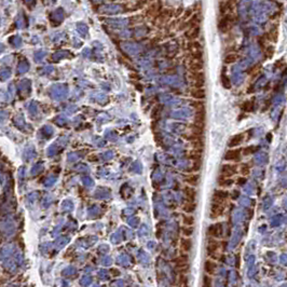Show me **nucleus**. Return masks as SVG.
Here are the masks:
<instances>
[{
  "instance_id": "f257e3e1",
  "label": "nucleus",
  "mask_w": 287,
  "mask_h": 287,
  "mask_svg": "<svg viewBox=\"0 0 287 287\" xmlns=\"http://www.w3.org/2000/svg\"><path fill=\"white\" fill-rule=\"evenodd\" d=\"M223 209H225V205L221 202H216V201H212L211 205V212H209V215L212 218H218L223 214Z\"/></svg>"
},
{
  "instance_id": "f03ea898",
  "label": "nucleus",
  "mask_w": 287,
  "mask_h": 287,
  "mask_svg": "<svg viewBox=\"0 0 287 287\" xmlns=\"http://www.w3.org/2000/svg\"><path fill=\"white\" fill-rule=\"evenodd\" d=\"M222 231H223L222 225L220 222H217L214 223V225H211L209 227V229H207V235L209 238H220L222 235Z\"/></svg>"
},
{
  "instance_id": "7ed1b4c3",
  "label": "nucleus",
  "mask_w": 287,
  "mask_h": 287,
  "mask_svg": "<svg viewBox=\"0 0 287 287\" xmlns=\"http://www.w3.org/2000/svg\"><path fill=\"white\" fill-rule=\"evenodd\" d=\"M192 83L194 87H203L205 84V74L204 72L201 71H192L191 74Z\"/></svg>"
},
{
  "instance_id": "20e7f679",
  "label": "nucleus",
  "mask_w": 287,
  "mask_h": 287,
  "mask_svg": "<svg viewBox=\"0 0 287 287\" xmlns=\"http://www.w3.org/2000/svg\"><path fill=\"white\" fill-rule=\"evenodd\" d=\"M219 248V243L217 242L215 240V238H211L209 240V242H207V245H206V253L207 255L209 256V257H213L216 259V254H217V251H218Z\"/></svg>"
},
{
  "instance_id": "39448f33",
  "label": "nucleus",
  "mask_w": 287,
  "mask_h": 287,
  "mask_svg": "<svg viewBox=\"0 0 287 287\" xmlns=\"http://www.w3.org/2000/svg\"><path fill=\"white\" fill-rule=\"evenodd\" d=\"M238 173V166L232 165V164H225L220 168V176L221 177H231Z\"/></svg>"
},
{
  "instance_id": "423d86ee",
  "label": "nucleus",
  "mask_w": 287,
  "mask_h": 287,
  "mask_svg": "<svg viewBox=\"0 0 287 287\" xmlns=\"http://www.w3.org/2000/svg\"><path fill=\"white\" fill-rule=\"evenodd\" d=\"M205 119H206V112H205V108L199 109L196 111V116H194V122L196 125L200 126V128L204 129L205 126Z\"/></svg>"
},
{
  "instance_id": "0eeeda50",
  "label": "nucleus",
  "mask_w": 287,
  "mask_h": 287,
  "mask_svg": "<svg viewBox=\"0 0 287 287\" xmlns=\"http://www.w3.org/2000/svg\"><path fill=\"white\" fill-rule=\"evenodd\" d=\"M192 240L190 238V236H185V238H181L180 240V249L183 253H190V251L192 249Z\"/></svg>"
},
{
  "instance_id": "6e6552de",
  "label": "nucleus",
  "mask_w": 287,
  "mask_h": 287,
  "mask_svg": "<svg viewBox=\"0 0 287 287\" xmlns=\"http://www.w3.org/2000/svg\"><path fill=\"white\" fill-rule=\"evenodd\" d=\"M228 196H229V193H228V191H226V190H216L213 194L212 201L225 203V201L228 199Z\"/></svg>"
},
{
  "instance_id": "1a4fd4ad",
  "label": "nucleus",
  "mask_w": 287,
  "mask_h": 287,
  "mask_svg": "<svg viewBox=\"0 0 287 287\" xmlns=\"http://www.w3.org/2000/svg\"><path fill=\"white\" fill-rule=\"evenodd\" d=\"M184 193H185V196L187 199V201H192V202H196V191L192 186H186L184 188Z\"/></svg>"
},
{
  "instance_id": "9d476101",
  "label": "nucleus",
  "mask_w": 287,
  "mask_h": 287,
  "mask_svg": "<svg viewBox=\"0 0 287 287\" xmlns=\"http://www.w3.org/2000/svg\"><path fill=\"white\" fill-rule=\"evenodd\" d=\"M241 157V150L238 149H232V150H228L225 154V160L227 161H238L240 160Z\"/></svg>"
},
{
  "instance_id": "9b49d317",
  "label": "nucleus",
  "mask_w": 287,
  "mask_h": 287,
  "mask_svg": "<svg viewBox=\"0 0 287 287\" xmlns=\"http://www.w3.org/2000/svg\"><path fill=\"white\" fill-rule=\"evenodd\" d=\"M217 270V264L216 262L214 261V260H211V259H207L206 261H205L204 264V271L206 274H209V275H213L215 274Z\"/></svg>"
},
{
  "instance_id": "f8f14e48",
  "label": "nucleus",
  "mask_w": 287,
  "mask_h": 287,
  "mask_svg": "<svg viewBox=\"0 0 287 287\" xmlns=\"http://www.w3.org/2000/svg\"><path fill=\"white\" fill-rule=\"evenodd\" d=\"M191 96L196 100H202L206 97V92L203 87H194L191 91Z\"/></svg>"
},
{
  "instance_id": "ddd939ff",
  "label": "nucleus",
  "mask_w": 287,
  "mask_h": 287,
  "mask_svg": "<svg viewBox=\"0 0 287 287\" xmlns=\"http://www.w3.org/2000/svg\"><path fill=\"white\" fill-rule=\"evenodd\" d=\"M199 179H200V176H199V175L189 174V175H186L184 180H185V183L187 184V185L194 187V186H196L199 184Z\"/></svg>"
},
{
  "instance_id": "4468645a",
  "label": "nucleus",
  "mask_w": 287,
  "mask_h": 287,
  "mask_svg": "<svg viewBox=\"0 0 287 287\" xmlns=\"http://www.w3.org/2000/svg\"><path fill=\"white\" fill-rule=\"evenodd\" d=\"M200 35V26H194V27H190L189 30L186 32V37L189 40H194L196 39Z\"/></svg>"
},
{
  "instance_id": "2eb2a0df",
  "label": "nucleus",
  "mask_w": 287,
  "mask_h": 287,
  "mask_svg": "<svg viewBox=\"0 0 287 287\" xmlns=\"http://www.w3.org/2000/svg\"><path fill=\"white\" fill-rule=\"evenodd\" d=\"M243 139H244V135L243 134H236V135H234V136H232L231 138H230L228 145H229L230 148H233V147L238 146V145L243 141Z\"/></svg>"
},
{
  "instance_id": "dca6fc26",
  "label": "nucleus",
  "mask_w": 287,
  "mask_h": 287,
  "mask_svg": "<svg viewBox=\"0 0 287 287\" xmlns=\"http://www.w3.org/2000/svg\"><path fill=\"white\" fill-rule=\"evenodd\" d=\"M190 69L191 71H201L203 69V62L202 60H196L193 58L191 63H190Z\"/></svg>"
},
{
  "instance_id": "f3484780",
  "label": "nucleus",
  "mask_w": 287,
  "mask_h": 287,
  "mask_svg": "<svg viewBox=\"0 0 287 287\" xmlns=\"http://www.w3.org/2000/svg\"><path fill=\"white\" fill-rule=\"evenodd\" d=\"M196 202H192V201H187L183 206V211L188 214H192L196 211Z\"/></svg>"
},
{
  "instance_id": "a211bd4d",
  "label": "nucleus",
  "mask_w": 287,
  "mask_h": 287,
  "mask_svg": "<svg viewBox=\"0 0 287 287\" xmlns=\"http://www.w3.org/2000/svg\"><path fill=\"white\" fill-rule=\"evenodd\" d=\"M188 261H189V257H188L187 253L180 254V256H178V257H176L174 260H173V262L175 264V266H177V264H188Z\"/></svg>"
},
{
  "instance_id": "6ab92c4d",
  "label": "nucleus",
  "mask_w": 287,
  "mask_h": 287,
  "mask_svg": "<svg viewBox=\"0 0 287 287\" xmlns=\"http://www.w3.org/2000/svg\"><path fill=\"white\" fill-rule=\"evenodd\" d=\"M188 158H189L190 160H193V161H201V160H202V151L193 149V150H191L189 152Z\"/></svg>"
},
{
  "instance_id": "aec40b11",
  "label": "nucleus",
  "mask_w": 287,
  "mask_h": 287,
  "mask_svg": "<svg viewBox=\"0 0 287 287\" xmlns=\"http://www.w3.org/2000/svg\"><path fill=\"white\" fill-rule=\"evenodd\" d=\"M266 38L268 40L272 41V42H275L277 40V27H273L269 30V32L267 34Z\"/></svg>"
},
{
  "instance_id": "412c9836",
  "label": "nucleus",
  "mask_w": 287,
  "mask_h": 287,
  "mask_svg": "<svg viewBox=\"0 0 287 287\" xmlns=\"http://www.w3.org/2000/svg\"><path fill=\"white\" fill-rule=\"evenodd\" d=\"M233 179H231L230 177H221L219 178L218 180V184L219 186H221V187H230L231 185H233Z\"/></svg>"
},
{
  "instance_id": "4be33fe9",
  "label": "nucleus",
  "mask_w": 287,
  "mask_h": 287,
  "mask_svg": "<svg viewBox=\"0 0 287 287\" xmlns=\"http://www.w3.org/2000/svg\"><path fill=\"white\" fill-rule=\"evenodd\" d=\"M183 223L185 226H193L194 225V217L191 214L186 213L183 215Z\"/></svg>"
},
{
  "instance_id": "5701e85b",
  "label": "nucleus",
  "mask_w": 287,
  "mask_h": 287,
  "mask_svg": "<svg viewBox=\"0 0 287 287\" xmlns=\"http://www.w3.org/2000/svg\"><path fill=\"white\" fill-rule=\"evenodd\" d=\"M221 84H222V87H225V89H227V90L231 89V81H230L229 77L226 76L225 74H221Z\"/></svg>"
},
{
  "instance_id": "b1692460",
  "label": "nucleus",
  "mask_w": 287,
  "mask_h": 287,
  "mask_svg": "<svg viewBox=\"0 0 287 287\" xmlns=\"http://www.w3.org/2000/svg\"><path fill=\"white\" fill-rule=\"evenodd\" d=\"M181 232H183L184 236H191L194 232V229L192 226H185L184 225L183 229H181Z\"/></svg>"
},
{
  "instance_id": "393cba45",
  "label": "nucleus",
  "mask_w": 287,
  "mask_h": 287,
  "mask_svg": "<svg viewBox=\"0 0 287 287\" xmlns=\"http://www.w3.org/2000/svg\"><path fill=\"white\" fill-rule=\"evenodd\" d=\"M162 110H163V107H162L161 105H158V106H155L154 108H153V110H152V113H151V116H152V119H158V118L161 116Z\"/></svg>"
},
{
  "instance_id": "a878e982",
  "label": "nucleus",
  "mask_w": 287,
  "mask_h": 287,
  "mask_svg": "<svg viewBox=\"0 0 287 287\" xmlns=\"http://www.w3.org/2000/svg\"><path fill=\"white\" fill-rule=\"evenodd\" d=\"M236 60H238V55L235 53H229L226 55L225 63L226 64H232V63L236 62Z\"/></svg>"
},
{
  "instance_id": "bb28decb",
  "label": "nucleus",
  "mask_w": 287,
  "mask_h": 287,
  "mask_svg": "<svg viewBox=\"0 0 287 287\" xmlns=\"http://www.w3.org/2000/svg\"><path fill=\"white\" fill-rule=\"evenodd\" d=\"M175 268H176V270L179 273H187L189 271L190 267L189 264H177V266H175Z\"/></svg>"
},
{
  "instance_id": "cd10ccee",
  "label": "nucleus",
  "mask_w": 287,
  "mask_h": 287,
  "mask_svg": "<svg viewBox=\"0 0 287 287\" xmlns=\"http://www.w3.org/2000/svg\"><path fill=\"white\" fill-rule=\"evenodd\" d=\"M240 172H241V174H242V176L246 177V176H248L249 173H251V167H249L247 164H243L240 168Z\"/></svg>"
},
{
  "instance_id": "c85d7f7f",
  "label": "nucleus",
  "mask_w": 287,
  "mask_h": 287,
  "mask_svg": "<svg viewBox=\"0 0 287 287\" xmlns=\"http://www.w3.org/2000/svg\"><path fill=\"white\" fill-rule=\"evenodd\" d=\"M257 149H258V147H256V146H249V147H247V148H245L244 150H243V154L244 155L251 154V153L256 152Z\"/></svg>"
},
{
  "instance_id": "c756f323",
  "label": "nucleus",
  "mask_w": 287,
  "mask_h": 287,
  "mask_svg": "<svg viewBox=\"0 0 287 287\" xmlns=\"http://www.w3.org/2000/svg\"><path fill=\"white\" fill-rule=\"evenodd\" d=\"M179 285L180 286L188 285V277L185 273H180V276H179Z\"/></svg>"
},
{
  "instance_id": "7c9ffc66",
  "label": "nucleus",
  "mask_w": 287,
  "mask_h": 287,
  "mask_svg": "<svg viewBox=\"0 0 287 287\" xmlns=\"http://www.w3.org/2000/svg\"><path fill=\"white\" fill-rule=\"evenodd\" d=\"M204 287H211L212 286V277L209 276V274H206L204 275V277H203V284H202Z\"/></svg>"
},
{
  "instance_id": "2f4dec72",
  "label": "nucleus",
  "mask_w": 287,
  "mask_h": 287,
  "mask_svg": "<svg viewBox=\"0 0 287 287\" xmlns=\"http://www.w3.org/2000/svg\"><path fill=\"white\" fill-rule=\"evenodd\" d=\"M242 109L244 111H251V109H253V104H251V102H245L244 104L242 105Z\"/></svg>"
},
{
  "instance_id": "473e14b6",
  "label": "nucleus",
  "mask_w": 287,
  "mask_h": 287,
  "mask_svg": "<svg viewBox=\"0 0 287 287\" xmlns=\"http://www.w3.org/2000/svg\"><path fill=\"white\" fill-rule=\"evenodd\" d=\"M273 53H274V48L271 47V45L267 47V49H266V55H267V57H272Z\"/></svg>"
},
{
  "instance_id": "72a5a7b5",
  "label": "nucleus",
  "mask_w": 287,
  "mask_h": 287,
  "mask_svg": "<svg viewBox=\"0 0 287 287\" xmlns=\"http://www.w3.org/2000/svg\"><path fill=\"white\" fill-rule=\"evenodd\" d=\"M246 184V177L245 176H242L240 177V178H238V180H236V185L238 186H243Z\"/></svg>"
},
{
  "instance_id": "f704fd0d",
  "label": "nucleus",
  "mask_w": 287,
  "mask_h": 287,
  "mask_svg": "<svg viewBox=\"0 0 287 287\" xmlns=\"http://www.w3.org/2000/svg\"><path fill=\"white\" fill-rule=\"evenodd\" d=\"M201 168V161H194L193 163V171H199Z\"/></svg>"
}]
</instances>
